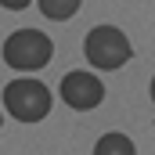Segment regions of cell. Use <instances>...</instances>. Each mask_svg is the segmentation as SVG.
Masks as SVG:
<instances>
[{"label":"cell","mask_w":155,"mask_h":155,"mask_svg":"<svg viewBox=\"0 0 155 155\" xmlns=\"http://www.w3.org/2000/svg\"><path fill=\"white\" fill-rule=\"evenodd\" d=\"M54 58V43L40 29H15L4 40V61L15 72H40Z\"/></svg>","instance_id":"obj_1"},{"label":"cell","mask_w":155,"mask_h":155,"mask_svg":"<svg viewBox=\"0 0 155 155\" xmlns=\"http://www.w3.org/2000/svg\"><path fill=\"white\" fill-rule=\"evenodd\" d=\"M83 54L94 69L112 72V69H123L134 58V47H130V40L119 25H94L83 40Z\"/></svg>","instance_id":"obj_2"},{"label":"cell","mask_w":155,"mask_h":155,"mask_svg":"<svg viewBox=\"0 0 155 155\" xmlns=\"http://www.w3.org/2000/svg\"><path fill=\"white\" fill-rule=\"evenodd\" d=\"M4 108L18 123H40L51 112V90L33 76H18L4 87Z\"/></svg>","instance_id":"obj_3"},{"label":"cell","mask_w":155,"mask_h":155,"mask_svg":"<svg viewBox=\"0 0 155 155\" xmlns=\"http://www.w3.org/2000/svg\"><path fill=\"white\" fill-rule=\"evenodd\" d=\"M61 101L76 112H90L105 101V83L97 72H87V69H76V72H65L61 76V87H58Z\"/></svg>","instance_id":"obj_4"},{"label":"cell","mask_w":155,"mask_h":155,"mask_svg":"<svg viewBox=\"0 0 155 155\" xmlns=\"http://www.w3.org/2000/svg\"><path fill=\"white\" fill-rule=\"evenodd\" d=\"M94 155H137V148H134V141H130L126 134L108 130V134H101V137H97Z\"/></svg>","instance_id":"obj_5"},{"label":"cell","mask_w":155,"mask_h":155,"mask_svg":"<svg viewBox=\"0 0 155 155\" xmlns=\"http://www.w3.org/2000/svg\"><path fill=\"white\" fill-rule=\"evenodd\" d=\"M79 4H83V0H40V11H43V18H51V22H69L79 11Z\"/></svg>","instance_id":"obj_6"},{"label":"cell","mask_w":155,"mask_h":155,"mask_svg":"<svg viewBox=\"0 0 155 155\" xmlns=\"http://www.w3.org/2000/svg\"><path fill=\"white\" fill-rule=\"evenodd\" d=\"M33 0H0V7H7V11H25Z\"/></svg>","instance_id":"obj_7"},{"label":"cell","mask_w":155,"mask_h":155,"mask_svg":"<svg viewBox=\"0 0 155 155\" xmlns=\"http://www.w3.org/2000/svg\"><path fill=\"white\" fill-rule=\"evenodd\" d=\"M0 126H4V112H0Z\"/></svg>","instance_id":"obj_8"}]
</instances>
